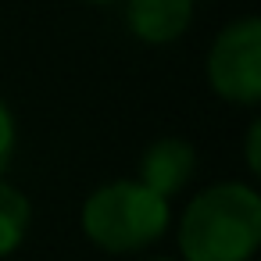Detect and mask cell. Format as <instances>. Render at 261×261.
I'll return each mask as SVG.
<instances>
[{
	"instance_id": "52a82bcc",
	"label": "cell",
	"mask_w": 261,
	"mask_h": 261,
	"mask_svg": "<svg viewBox=\"0 0 261 261\" xmlns=\"http://www.w3.org/2000/svg\"><path fill=\"white\" fill-rule=\"evenodd\" d=\"M15 115H11V108L0 100V175L8 172V165H11V158H15Z\"/></svg>"
},
{
	"instance_id": "30bf717a",
	"label": "cell",
	"mask_w": 261,
	"mask_h": 261,
	"mask_svg": "<svg viewBox=\"0 0 261 261\" xmlns=\"http://www.w3.org/2000/svg\"><path fill=\"white\" fill-rule=\"evenodd\" d=\"M150 261H172V257H150Z\"/></svg>"
},
{
	"instance_id": "3957f363",
	"label": "cell",
	"mask_w": 261,
	"mask_h": 261,
	"mask_svg": "<svg viewBox=\"0 0 261 261\" xmlns=\"http://www.w3.org/2000/svg\"><path fill=\"white\" fill-rule=\"evenodd\" d=\"M207 83L229 104H257L261 97V22L236 18L225 25L207 54Z\"/></svg>"
},
{
	"instance_id": "8992f818",
	"label": "cell",
	"mask_w": 261,
	"mask_h": 261,
	"mask_svg": "<svg viewBox=\"0 0 261 261\" xmlns=\"http://www.w3.org/2000/svg\"><path fill=\"white\" fill-rule=\"evenodd\" d=\"M29 200L22 190H15L11 182L0 179V257L11 254L22 240H25V229H29Z\"/></svg>"
},
{
	"instance_id": "ba28073f",
	"label": "cell",
	"mask_w": 261,
	"mask_h": 261,
	"mask_svg": "<svg viewBox=\"0 0 261 261\" xmlns=\"http://www.w3.org/2000/svg\"><path fill=\"white\" fill-rule=\"evenodd\" d=\"M257 136H261V125L250 122V129H247V165H250V172L261 168V161H257Z\"/></svg>"
},
{
	"instance_id": "277c9868",
	"label": "cell",
	"mask_w": 261,
	"mask_h": 261,
	"mask_svg": "<svg viewBox=\"0 0 261 261\" xmlns=\"http://www.w3.org/2000/svg\"><path fill=\"white\" fill-rule=\"evenodd\" d=\"M193 168H197L193 147L186 140H179V136H165V140H158V143H150L143 150V158H140V179L136 182H143L147 190H154L158 197L168 200L172 193H179L190 182Z\"/></svg>"
},
{
	"instance_id": "6da1fadb",
	"label": "cell",
	"mask_w": 261,
	"mask_h": 261,
	"mask_svg": "<svg viewBox=\"0 0 261 261\" xmlns=\"http://www.w3.org/2000/svg\"><path fill=\"white\" fill-rule=\"evenodd\" d=\"M261 243V197L243 182L207 186L182 211L179 250L186 261H250Z\"/></svg>"
},
{
	"instance_id": "9c48e42d",
	"label": "cell",
	"mask_w": 261,
	"mask_h": 261,
	"mask_svg": "<svg viewBox=\"0 0 261 261\" xmlns=\"http://www.w3.org/2000/svg\"><path fill=\"white\" fill-rule=\"evenodd\" d=\"M83 4H118V0H83Z\"/></svg>"
},
{
	"instance_id": "7a4b0ae2",
	"label": "cell",
	"mask_w": 261,
	"mask_h": 261,
	"mask_svg": "<svg viewBox=\"0 0 261 261\" xmlns=\"http://www.w3.org/2000/svg\"><path fill=\"white\" fill-rule=\"evenodd\" d=\"M165 229H168V200L136 179L108 182L93 190L83 204V232L111 254L140 250L154 243Z\"/></svg>"
},
{
	"instance_id": "5b68a950",
	"label": "cell",
	"mask_w": 261,
	"mask_h": 261,
	"mask_svg": "<svg viewBox=\"0 0 261 261\" xmlns=\"http://www.w3.org/2000/svg\"><path fill=\"white\" fill-rule=\"evenodd\" d=\"M193 0H125L129 33L143 43H172L190 29Z\"/></svg>"
}]
</instances>
